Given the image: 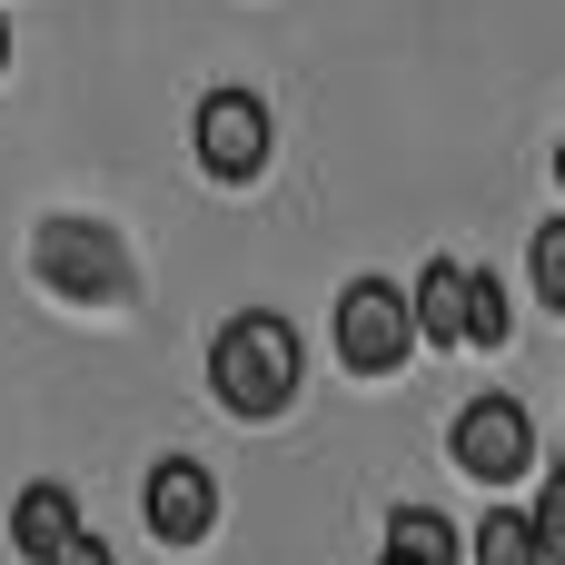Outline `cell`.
<instances>
[{
    "label": "cell",
    "mask_w": 565,
    "mask_h": 565,
    "mask_svg": "<svg viewBox=\"0 0 565 565\" xmlns=\"http://www.w3.org/2000/svg\"><path fill=\"white\" fill-rule=\"evenodd\" d=\"M526 278H536L546 308H565V218H546V228L526 238Z\"/></svg>",
    "instance_id": "11"
},
{
    "label": "cell",
    "mask_w": 565,
    "mask_h": 565,
    "mask_svg": "<svg viewBox=\"0 0 565 565\" xmlns=\"http://www.w3.org/2000/svg\"><path fill=\"white\" fill-rule=\"evenodd\" d=\"M556 189H565V149H556Z\"/></svg>",
    "instance_id": "15"
},
{
    "label": "cell",
    "mask_w": 565,
    "mask_h": 565,
    "mask_svg": "<svg viewBox=\"0 0 565 565\" xmlns=\"http://www.w3.org/2000/svg\"><path fill=\"white\" fill-rule=\"evenodd\" d=\"M536 546L546 565H565V467H546V487H536Z\"/></svg>",
    "instance_id": "12"
},
{
    "label": "cell",
    "mask_w": 565,
    "mask_h": 565,
    "mask_svg": "<svg viewBox=\"0 0 565 565\" xmlns=\"http://www.w3.org/2000/svg\"><path fill=\"white\" fill-rule=\"evenodd\" d=\"M387 556H407V565H457L467 546H457V516H437V507H397V516H387Z\"/></svg>",
    "instance_id": "8"
},
{
    "label": "cell",
    "mask_w": 565,
    "mask_h": 565,
    "mask_svg": "<svg viewBox=\"0 0 565 565\" xmlns=\"http://www.w3.org/2000/svg\"><path fill=\"white\" fill-rule=\"evenodd\" d=\"M70 536H79V507H70V487H50V477H40V487H20V497H10V546H20L30 565H50Z\"/></svg>",
    "instance_id": "6"
},
{
    "label": "cell",
    "mask_w": 565,
    "mask_h": 565,
    "mask_svg": "<svg viewBox=\"0 0 565 565\" xmlns=\"http://www.w3.org/2000/svg\"><path fill=\"white\" fill-rule=\"evenodd\" d=\"M467 565H546V546H536V516H516V507L477 516V536H467Z\"/></svg>",
    "instance_id": "9"
},
{
    "label": "cell",
    "mask_w": 565,
    "mask_h": 565,
    "mask_svg": "<svg viewBox=\"0 0 565 565\" xmlns=\"http://www.w3.org/2000/svg\"><path fill=\"white\" fill-rule=\"evenodd\" d=\"M407 308H417L427 348H467V258H427V278L407 288Z\"/></svg>",
    "instance_id": "7"
},
{
    "label": "cell",
    "mask_w": 565,
    "mask_h": 565,
    "mask_svg": "<svg viewBox=\"0 0 565 565\" xmlns=\"http://www.w3.org/2000/svg\"><path fill=\"white\" fill-rule=\"evenodd\" d=\"M10 40H20V30H10V20H0V70H10Z\"/></svg>",
    "instance_id": "14"
},
{
    "label": "cell",
    "mask_w": 565,
    "mask_h": 565,
    "mask_svg": "<svg viewBox=\"0 0 565 565\" xmlns=\"http://www.w3.org/2000/svg\"><path fill=\"white\" fill-rule=\"evenodd\" d=\"M377 565H407V556H377Z\"/></svg>",
    "instance_id": "16"
},
{
    "label": "cell",
    "mask_w": 565,
    "mask_h": 565,
    "mask_svg": "<svg viewBox=\"0 0 565 565\" xmlns=\"http://www.w3.org/2000/svg\"><path fill=\"white\" fill-rule=\"evenodd\" d=\"M139 516H149L159 546H209L218 536V477L199 457H159L149 487H139Z\"/></svg>",
    "instance_id": "5"
},
{
    "label": "cell",
    "mask_w": 565,
    "mask_h": 565,
    "mask_svg": "<svg viewBox=\"0 0 565 565\" xmlns=\"http://www.w3.org/2000/svg\"><path fill=\"white\" fill-rule=\"evenodd\" d=\"M50 565H119V556H109V536H89V526H79V536H70Z\"/></svg>",
    "instance_id": "13"
},
{
    "label": "cell",
    "mask_w": 565,
    "mask_h": 565,
    "mask_svg": "<svg viewBox=\"0 0 565 565\" xmlns=\"http://www.w3.org/2000/svg\"><path fill=\"white\" fill-rule=\"evenodd\" d=\"M298 377H308V358H298V328L278 308H248V318H228L209 338V397L228 417H248V427L288 417L298 407Z\"/></svg>",
    "instance_id": "1"
},
{
    "label": "cell",
    "mask_w": 565,
    "mask_h": 565,
    "mask_svg": "<svg viewBox=\"0 0 565 565\" xmlns=\"http://www.w3.org/2000/svg\"><path fill=\"white\" fill-rule=\"evenodd\" d=\"M189 149H199V169H209L218 189H238V179H258V169L278 159V119H268L258 89H209V99L189 109Z\"/></svg>",
    "instance_id": "3"
},
{
    "label": "cell",
    "mask_w": 565,
    "mask_h": 565,
    "mask_svg": "<svg viewBox=\"0 0 565 565\" xmlns=\"http://www.w3.org/2000/svg\"><path fill=\"white\" fill-rule=\"evenodd\" d=\"M447 457H457L477 487H516V477L536 467V417H526L516 397H477V407H457Z\"/></svg>",
    "instance_id": "4"
},
{
    "label": "cell",
    "mask_w": 565,
    "mask_h": 565,
    "mask_svg": "<svg viewBox=\"0 0 565 565\" xmlns=\"http://www.w3.org/2000/svg\"><path fill=\"white\" fill-rule=\"evenodd\" d=\"M417 348V308L397 278H348L338 288V367L348 377H397Z\"/></svg>",
    "instance_id": "2"
},
{
    "label": "cell",
    "mask_w": 565,
    "mask_h": 565,
    "mask_svg": "<svg viewBox=\"0 0 565 565\" xmlns=\"http://www.w3.org/2000/svg\"><path fill=\"white\" fill-rule=\"evenodd\" d=\"M507 338H516V298H507V278L467 268V348H507Z\"/></svg>",
    "instance_id": "10"
}]
</instances>
